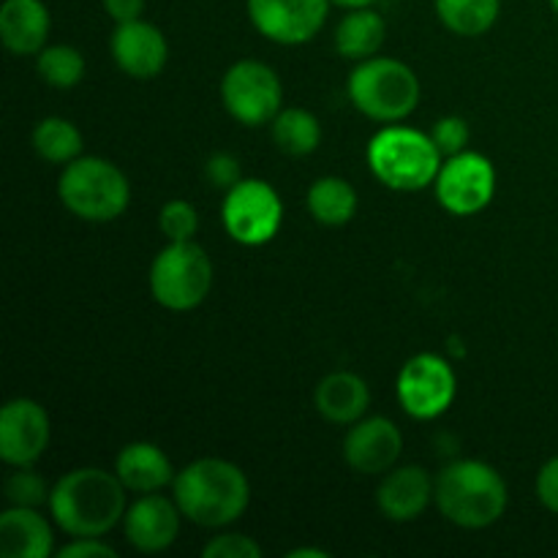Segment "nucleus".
<instances>
[{"label": "nucleus", "mask_w": 558, "mask_h": 558, "mask_svg": "<svg viewBox=\"0 0 558 558\" xmlns=\"http://www.w3.org/2000/svg\"><path fill=\"white\" fill-rule=\"evenodd\" d=\"M125 485L114 472L98 466L74 469L52 485L49 512L69 537H104L123 521Z\"/></svg>", "instance_id": "f257e3e1"}, {"label": "nucleus", "mask_w": 558, "mask_h": 558, "mask_svg": "<svg viewBox=\"0 0 558 558\" xmlns=\"http://www.w3.org/2000/svg\"><path fill=\"white\" fill-rule=\"evenodd\" d=\"M174 501L185 521L205 529H221L238 521L251 501V485L243 469L223 458H199L174 474Z\"/></svg>", "instance_id": "f03ea898"}, {"label": "nucleus", "mask_w": 558, "mask_h": 558, "mask_svg": "<svg viewBox=\"0 0 558 558\" xmlns=\"http://www.w3.org/2000/svg\"><path fill=\"white\" fill-rule=\"evenodd\" d=\"M436 507L461 529H488L505 515L507 483L490 463L452 461L436 477Z\"/></svg>", "instance_id": "7ed1b4c3"}, {"label": "nucleus", "mask_w": 558, "mask_h": 558, "mask_svg": "<svg viewBox=\"0 0 558 558\" xmlns=\"http://www.w3.org/2000/svg\"><path fill=\"white\" fill-rule=\"evenodd\" d=\"M368 167L392 191H420L436 183L441 150L430 134L390 123L368 142Z\"/></svg>", "instance_id": "20e7f679"}, {"label": "nucleus", "mask_w": 558, "mask_h": 558, "mask_svg": "<svg viewBox=\"0 0 558 558\" xmlns=\"http://www.w3.org/2000/svg\"><path fill=\"white\" fill-rule=\"evenodd\" d=\"M58 196L65 210L82 221H114L131 202V183L123 169L98 156H80L60 172Z\"/></svg>", "instance_id": "39448f33"}, {"label": "nucleus", "mask_w": 558, "mask_h": 558, "mask_svg": "<svg viewBox=\"0 0 558 558\" xmlns=\"http://www.w3.org/2000/svg\"><path fill=\"white\" fill-rule=\"evenodd\" d=\"M354 107L379 123H398L420 104V80L407 63L396 58L360 60L347 82Z\"/></svg>", "instance_id": "423d86ee"}, {"label": "nucleus", "mask_w": 558, "mask_h": 558, "mask_svg": "<svg viewBox=\"0 0 558 558\" xmlns=\"http://www.w3.org/2000/svg\"><path fill=\"white\" fill-rule=\"evenodd\" d=\"M213 289V262L194 240L169 243L150 265V292L169 311H194Z\"/></svg>", "instance_id": "0eeeda50"}, {"label": "nucleus", "mask_w": 558, "mask_h": 558, "mask_svg": "<svg viewBox=\"0 0 558 558\" xmlns=\"http://www.w3.org/2000/svg\"><path fill=\"white\" fill-rule=\"evenodd\" d=\"M221 101L238 123H272L283 104V87L276 71L262 60H238L221 80Z\"/></svg>", "instance_id": "6e6552de"}, {"label": "nucleus", "mask_w": 558, "mask_h": 558, "mask_svg": "<svg viewBox=\"0 0 558 558\" xmlns=\"http://www.w3.org/2000/svg\"><path fill=\"white\" fill-rule=\"evenodd\" d=\"M223 227L240 245H265L283 223V202L265 180H240L223 196Z\"/></svg>", "instance_id": "1a4fd4ad"}, {"label": "nucleus", "mask_w": 558, "mask_h": 558, "mask_svg": "<svg viewBox=\"0 0 558 558\" xmlns=\"http://www.w3.org/2000/svg\"><path fill=\"white\" fill-rule=\"evenodd\" d=\"M456 371L439 354H414L398 374V401L414 420L441 417L456 401Z\"/></svg>", "instance_id": "9d476101"}, {"label": "nucleus", "mask_w": 558, "mask_h": 558, "mask_svg": "<svg viewBox=\"0 0 558 558\" xmlns=\"http://www.w3.org/2000/svg\"><path fill=\"white\" fill-rule=\"evenodd\" d=\"M496 194V169L483 153L463 150L441 163L436 178L439 205L452 216H477L490 205Z\"/></svg>", "instance_id": "9b49d317"}, {"label": "nucleus", "mask_w": 558, "mask_h": 558, "mask_svg": "<svg viewBox=\"0 0 558 558\" xmlns=\"http://www.w3.org/2000/svg\"><path fill=\"white\" fill-rule=\"evenodd\" d=\"M330 0H248L251 25L272 44L298 47L325 27Z\"/></svg>", "instance_id": "f8f14e48"}, {"label": "nucleus", "mask_w": 558, "mask_h": 558, "mask_svg": "<svg viewBox=\"0 0 558 558\" xmlns=\"http://www.w3.org/2000/svg\"><path fill=\"white\" fill-rule=\"evenodd\" d=\"M49 414L31 398H14L0 412V458L9 466H33L49 447Z\"/></svg>", "instance_id": "ddd939ff"}, {"label": "nucleus", "mask_w": 558, "mask_h": 558, "mask_svg": "<svg viewBox=\"0 0 558 558\" xmlns=\"http://www.w3.org/2000/svg\"><path fill=\"white\" fill-rule=\"evenodd\" d=\"M403 452V436L387 417H363L343 439V461L357 474H385Z\"/></svg>", "instance_id": "4468645a"}, {"label": "nucleus", "mask_w": 558, "mask_h": 558, "mask_svg": "<svg viewBox=\"0 0 558 558\" xmlns=\"http://www.w3.org/2000/svg\"><path fill=\"white\" fill-rule=\"evenodd\" d=\"M109 49H112L118 69L134 80H153L161 74L169 60L167 36L142 16L131 22H118L112 38H109Z\"/></svg>", "instance_id": "2eb2a0df"}, {"label": "nucleus", "mask_w": 558, "mask_h": 558, "mask_svg": "<svg viewBox=\"0 0 558 558\" xmlns=\"http://www.w3.org/2000/svg\"><path fill=\"white\" fill-rule=\"evenodd\" d=\"M180 518L183 512L174 499L161 494H140V499L123 515L125 539L140 554H161L178 539Z\"/></svg>", "instance_id": "dca6fc26"}, {"label": "nucleus", "mask_w": 558, "mask_h": 558, "mask_svg": "<svg viewBox=\"0 0 558 558\" xmlns=\"http://www.w3.org/2000/svg\"><path fill=\"white\" fill-rule=\"evenodd\" d=\"M436 496V483L423 466H401L385 474L376 501L387 521L407 523L428 510L430 499Z\"/></svg>", "instance_id": "f3484780"}, {"label": "nucleus", "mask_w": 558, "mask_h": 558, "mask_svg": "<svg viewBox=\"0 0 558 558\" xmlns=\"http://www.w3.org/2000/svg\"><path fill=\"white\" fill-rule=\"evenodd\" d=\"M52 550V526L38 507L11 505L0 515V554L5 558H47Z\"/></svg>", "instance_id": "a211bd4d"}, {"label": "nucleus", "mask_w": 558, "mask_h": 558, "mask_svg": "<svg viewBox=\"0 0 558 558\" xmlns=\"http://www.w3.org/2000/svg\"><path fill=\"white\" fill-rule=\"evenodd\" d=\"M52 16L44 0H5L0 5V38L14 54H38L47 47Z\"/></svg>", "instance_id": "6ab92c4d"}, {"label": "nucleus", "mask_w": 558, "mask_h": 558, "mask_svg": "<svg viewBox=\"0 0 558 558\" xmlns=\"http://www.w3.org/2000/svg\"><path fill=\"white\" fill-rule=\"evenodd\" d=\"M114 474L131 494H158L174 483V469L167 452L150 441H131L118 452Z\"/></svg>", "instance_id": "aec40b11"}, {"label": "nucleus", "mask_w": 558, "mask_h": 558, "mask_svg": "<svg viewBox=\"0 0 558 558\" xmlns=\"http://www.w3.org/2000/svg\"><path fill=\"white\" fill-rule=\"evenodd\" d=\"M314 401L327 423L354 425L368 412L371 390L363 376L352 374V371H336L319 381Z\"/></svg>", "instance_id": "412c9836"}, {"label": "nucleus", "mask_w": 558, "mask_h": 558, "mask_svg": "<svg viewBox=\"0 0 558 558\" xmlns=\"http://www.w3.org/2000/svg\"><path fill=\"white\" fill-rule=\"evenodd\" d=\"M387 36V22L371 5L349 9V14L336 27V49L347 60H368L381 49Z\"/></svg>", "instance_id": "4be33fe9"}, {"label": "nucleus", "mask_w": 558, "mask_h": 558, "mask_svg": "<svg viewBox=\"0 0 558 558\" xmlns=\"http://www.w3.org/2000/svg\"><path fill=\"white\" fill-rule=\"evenodd\" d=\"M308 213L322 227H343L357 213V191L343 178H319L305 196Z\"/></svg>", "instance_id": "5701e85b"}, {"label": "nucleus", "mask_w": 558, "mask_h": 558, "mask_svg": "<svg viewBox=\"0 0 558 558\" xmlns=\"http://www.w3.org/2000/svg\"><path fill=\"white\" fill-rule=\"evenodd\" d=\"M272 142L287 156H311L322 145V123L314 112L300 107L281 109L272 118Z\"/></svg>", "instance_id": "b1692460"}, {"label": "nucleus", "mask_w": 558, "mask_h": 558, "mask_svg": "<svg viewBox=\"0 0 558 558\" xmlns=\"http://www.w3.org/2000/svg\"><path fill=\"white\" fill-rule=\"evenodd\" d=\"M499 11L501 0H436V14L441 25L463 38L488 33L499 20Z\"/></svg>", "instance_id": "393cba45"}, {"label": "nucleus", "mask_w": 558, "mask_h": 558, "mask_svg": "<svg viewBox=\"0 0 558 558\" xmlns=\"http://www.w3.org/2000/svg\"><path fill=\"white\" fill-rule=\"evenodd\" d=\"M33 150L49 163H71L82 153V131L65 118H44L33 129Z\"/></svg>", "instance_id": "a878e982"}, {"label": "nucleus", "mask_w": 558, "mask_h": 558, "mask_svg": "<svg viewBox=\"0 0 558 558\" xmlns=\"http://www.w3.org/2000/svg\"><path fill=\"white\" fill-rule=\"evenodd\" d=\"M36 71L49 87L71 90L85 76V58L71 44H52V47H44L36 54Z\"/></svg>", "instance_id": "bb28decb"}, {"label": "nucleus", "mask_w": 558, "mask_h": 558, "mask_svg": "<svg viewBox=\"0 0 558 558\" xmlns=\"http://www.w3.org/2000/svg\"><path fill=\"white\" fill-rule=\"evenodd\" d=\"M52 488L33 466H16V472L5 480V499L16 507L49 505Z\"/></svg>", "instance_id": "cd10ccee"}, {"label": "nucleus", "mask_w": 558, "mask_h": 558, "mask_svg": "<svg viewBox=\"0 0 558 558\" xmlns=\"http://www.w3.org/2000/svg\"><path fill=\"white\" fill-rule=\"evenodd\" d=\"M158 227H161L163 238L169 243H185V240L196 238L199 229V213L191 202L185 199H169L158 213Z\"/></svg>", "instance_id": "c85d7f7f"}, {"label": "nucleus", "mask_w": 558, "mask_h": 558, "mask_svg": "<svg viewBox=\"0 0 558 558\" xmlns=\"http://www.w3.org/2000/svg\"><path fill=\"white\" fill-rule=\"evenodd\" d=\"M430 140L436 142V147L441 150V156H458L469 147V140H472V131H469V123L458 114H447V118L436 120L434 129H430Z\"/></svg>", "instance_id": "c756f323"}, {"label": "nucleus", "mask_w": 558, "mask_h": 558, "mask_svg": "<svg viewBox=\"0 0 558 558\" xmlns=\"http://www.w3.org/2000/svg\"><path fill=\"white\" fill-rule=\"evenodd\" d=\"M205 178L213 189L227 194L229 189H234L243 180V167H240V161L232 153H213L205 163Z\"/></svg>", "instance_id": "7c9ffc66"}, {"label": "nucleus", "mask_w": 558, "mask_h": 558, "mask_svg": "<svg viewBox=\"0 0 558 558\" xmlns=\"http://www.w3.org/2000/svg\"><path fill=\"white\" fill-rule=\"evenodd\" d=\"M205 558H259L262 548L245 534H218L202 550Z\"/></svg>", "instance_id": "2f4dec72"}, {"label": "nucleus", "mask_w": 558, "mask_h": 558, "mask_svg": "<svg viewBox=\"0 0 558 558\" xmlns=\"http://www.w3.org/2000/svg\"><path fill=\"white\" fill-rule=\"evenodd\" d=\"M534 488H537L539 505L548 512H554V515H558V456L550 458V461L539 469Z\"/></svg>", "instance_id": "473e14b6"}, {"label": "nucleus", "mask_w": 558, "mask_h": 558, "mask_svg": "<svg viewBox=\"0 0 558 558\" xmlns=\"http://www.w3.org/2000/svg\"><path fill=\"white\" fill-rule=\"evenodd\" d=\"M60 558H114L112 545L101 543V537H74V543L58 550Z\"/></svg>", "instance_id": "72a5a7b5"}, {"label": "nucleus", "mask_w": 558, "mask_h": 558, "mask_svg": "<svg viewBox=\"0 0 558 558\" xmlns=\"http://www.w3.org/2000/svg\"><path fill=\"white\" fill-rule=\"evenodd\" d=\"M101 5L114 22L140 20L142 11H145V0H101Z\"/></svg>", "instance_id": "f704fd0d"}, {"label": "nucleus", "mask_w": 558, "mask_h": 558, "mask_svg": "<svg viewBox=\"0 0 558 558\" xmlns=\"http://www.w3.org/2000/svg\"><path fill=\"white\" fill-rule=\"evenodd\" d=\"M289 558H330V554L319 548H298V550H289Z\"/></svg>", "instance_id": "c9c22d12"}, {"label": "nucleus", "mask_w": 558, "mask_h": 558, "mask_svg": "<svg viewBox=\"0 0 558 558\" xmlns=\"http://www.w3.org/2000/svg\"><path fill=\"white\" fill-rule=\"evenodd\" d=\"M330 3L341 5V9H365V5H374L376 0H330Z\"/></svg>", "instance_id": "e433bc0d"}, {"label": "nucleus", "mask_w": 558, "mask_h": 558, "mask_svg": "<svg viewBox=\"0 0 558 558\" xmlns=\"http://www.w3.org/2000/svg\"><path fill=\"white\" fill-rule=\"evenodd\" d=\"M548 3H550V9H554L556 14H558V0H548Z\"/></svg>", "instance_id": "4c0bfd02"}]
</instances>
